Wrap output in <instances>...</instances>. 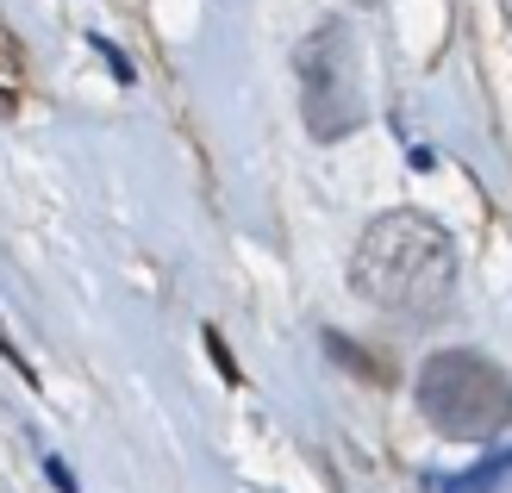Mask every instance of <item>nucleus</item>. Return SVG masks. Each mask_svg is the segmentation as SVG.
<instances>
[{
	"label": "nucleus",
	"instance_id": "nucleus-5",
	"mask_svg": "<svg viewBox=\"0 0 512 493\" xmlns=\"http://www.w3.org/2000/svg\"><path fill=\"white\" fill-rule=\"evenodd\" d=\"M207 350H213V362H219V369H225V381H238V362L225 356V344H219V331H207Z\"/></svg>",
	"mask_w": 512,
	"mask_h": 493
},
{
	"label": "nucleus",
	"instance_id": "nucleus-6",
	"mask_svg": "<svg viewBox=\"0 0 512 493\" xmlns=\"http://www.w3.org/2000/svg\"><path fill=\"white\" fill-rule=\"evenodd\" d=\"M0 356H7V362H13V369H19V375H25V381H32V369H25V356H19V350H13V337H7V331H0Z\"/></svg>",
	"mask_w": 512,
	"mask_h": 493
},
{
	"label": "nucleus",
	"instance_id": "nucleus-4",
	"mask_svg": "<svg viewBox=\"0 0 512 493\" xmlns=\"http://www.w3.org/2000/svg\"><path fill=\"white\" fill-rule=\"evenodd\" d=\"M512 487V450H500V456H488L481 469H469V475H450L438 493H506Z\"/></svg>",
	"mask_w": 512,
	"mask_h": 493
},
{
	"label": "nucleus",
	"instance_id": "nucleus-3",
	"mask_svg": "<svg viewBox=\"0 0 512 493\" xmlns=\"http://www.w3.org/2000/svg\"><path fill=\"white\" fill-rule=\"evenodd\" d=\"M300 75V100H306V125L313 138H344L363 119V88H356V38L344 19H325L294 57Z\"/></svg>",
	"mask_w": 512,
	"mask_h": 493
},
{
	"label": "nucleus",
	"instance_id": "nucleus-1",
	"mask_svg": "<svg viewBox=\"0 0 512 493\" xmlns=\"http://www.w3.org/2000/svg\"><path fill=\"white\" fill-rule=\"evenodd\" d=\"M350 288L363 294L381 313H400V319H431L450 306L456 288V244L438 219L413 213H381L363 238H356L350 256Z\"/></svg>",
	"mask_w": 512,
	"mask_h": 493
},
{
	"label": "nucleus",
	"instance_id": "nucleus-2",
	"mask_svg": "<svg viewBox=\"0 0 512 493\" xmlns=\"http://www.w3.org/2000/svg\"><path fill=\"white\" fill-rule=\"evenodd\" d=\"M419 412L456 444H488L512 425V381L481 350H438L419 369Z\"/></svg>",
	"mask_w": 512,
	"mask_h": 493
}]
</instances>
